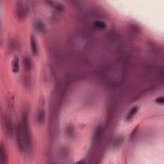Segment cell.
Listing matches in <instances>:
<instances>
[{
  "label": "cell",
  "instance_id": "cell-1",
  "mask_svg": "<svg viewBox=\"0 0 164 164\" xmlns=\"http://www.w3.org/2000/svg\"><path fill=\"white\" fill-rule=\"evenodd\" d=\"M17 138L21 150L26 151L29 149L31 143V138L28 125V116L26 114L23 115V123L20 124L18 128Z\"/></svg>",
  "mask_w": 164,
  "mask_h": 164
},
{
  "label": "cell",
  "instance_id": "cell-2",
  "mask_svg": "<svg viewBox=\"0 0 164 164\" xmlns=\"http://www.w3.org/2000/svg\"><path fill=\"white\" fill-rule=\"evenodd\" d=\"M0 153H1V160L2 163H6L8 162V156L7 154V151L5 149L4 145L1 144L0 146Z\"/></svg>",
  "mask_w": 164,
  "mask_h": 164
},
{
  "label": "cell",
  "instance_id": "cell-3",
  "mask_svg": "<svg viewBox=\"0 0 164 164\" xmlns=\"http://www.w3.org/2000/svg\"><path fill=\"white\" fill-rule=\"evenodd\" d=\"M37 121L40 124H44L45 121V111L44 108L41 107L39 108L37 112Z\"/></svg>",
  "mask_w": 164,
  "mask_h": 164
},
{
  "label": "cell",
  "instance_id": "cell-4",
  "mask_svg": "<svg viewBox=\"0 0 164 164\" xmlns=\"http://www.w3.org/2000/svg\"><path fill=\"white\" fill-rule=\"evenodd\" d=\"M12 71L15 73H17L19 72V58L15 55L14 56V59H13L12 60Z\"/></svg>",
  "mask_w": 164,
  "mask_h": 164
},
{
  "label": "cell",
  "instance_id": "cell-5",
  "mask_svg": "<svg viewBox=\"0 0 164 164\" xmlns=\"http://www.w3.org/2000/svg\"><path fill=\"white\" fill-rule=\"evenodd\" d=\"M30 44H31V51H32L33 54L34 55H37L38 53V47H37V44L35 39L33 36L31 37Z\"/></svg>",
  "mask_w": 164,
  "mask_h": 164
},
{
  "label": "cell",
  "instance_id": "cell-6",
  "mask_svg": "<svg viewBox=\"0 0 164 164\" xmlns=\"http://www.w3.org/2000/svg\"><path fill=\"white\" fill-rule=\"evenodd\" d=\"M139 110V107L137 106H135V107H133L131 109L129 110V112L128 113V115L126 117V121H131L132 119L134 117V116L135 115L136 113H137Z\"/></svg>",
  "mask_w": 164,
  "mask_h": 164
},
{
  "label": "cell",
  "instance_id": "cell-7",
  "mask_svg": "<svg viewBox=\"0 0 164 164\" xmlns=\"http://www.w3.org/2000/svg\"><path fill=\"white\" fill-rule=\"evenodd\" d=\"M35 27L37 30L39 32H40V33L44 32L45 30H46L45 25H44V23L41 21H36L35 25Z\"/></svg>",
  "mask_w": 164,
  "mask_h": 164
},
{
  "label": "cell",
  "instance_id": "cell-8",
  "mask_svg": "<svg viewBox=\"0 0 164 164\" xmlns=\"http://www.w3.org/2000/svg\"><path fill=\"white\" fill-rule=\"evenodd\" d=\"M24 65H25V68L26 70H30L31 67V60L29 59L28 57H25V60H24Z\"/></svg>",
  "mask_w": 164,
  "mask_h": 164
},
{
  "label": "cell",
  "instance_id": "cell-9",
  "mask_svg": "<svg viewBox=\"0 0 164 164\" xmlns=\"http://www.w3.org/2000/svg\"><path fill=\"white\" fill-rule=\"evenodd\" d=\"M49 3H51L53 7H54L55 9L59 10H62L64 9V7H63V5L60 3L59 2H55V1H49Z\"/></svg>",
  "mask_w": 164,
  "mask_h": 164
},
{
  "label": "cell",
  "instance_id": "cell-10",
  "mask_svg": "<svg viewBox=\"0 0 164 164\" xmlns=\"http://www.w3.org/2000/svg\"><path fill=\"white\" fill-rule=\"evenodd\" d=\"M94 26L95 27L99 29H104L106 28V24L101 21H97L96 22H94Z\"/></svg>",
  "mask_w": 164,
  "mask_h": 164
},
{
  "label": "cell",
  "instance_id": "cell-11",
  "mask_svg": "<svg viewBox=\"0 0 164 164\" xmlns=\"http://www.w3.org/2000/svg\"><path fill=\"white\" fill-rule=\"evenodd\" d=\"M155 102L157 103V104L159 105H163L164 103V99L163 97H158V98L155 99Z\"/></svg>",
  "mask_w": 164,
  "mask_h": 164
}]
</instances>
